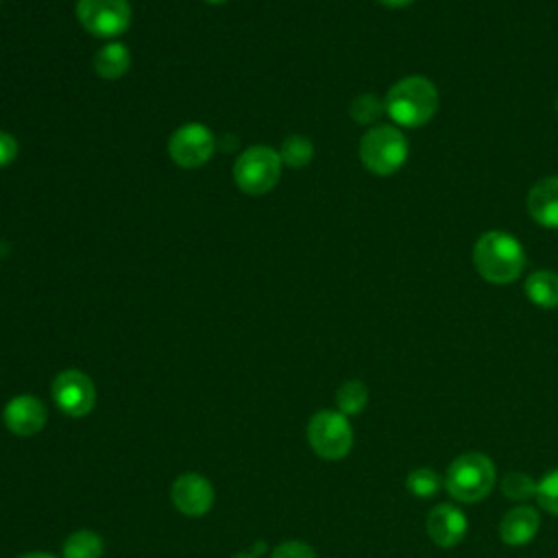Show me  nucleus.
<instances>
[{
    "mask_svg": "<svg viewBox=\"0 0 558 558\" xmlns=\"http://www.w3.org/2000/svg\"><path fill=\"white\" fill-rule=\"evenodd\" d=\"M473 264L488 283H512L521 277L525 253L521 242L506 231H486L473 246Z\"/></svg>",
    "mask_w": 558,
    "mask_h": 558,
    "instance_id": "obj_1",
    "label": "nucleus"
},
{
    "mask_svg": "<svg viewBox=\"0 0 558 558\" xmlns=\"http://www.w3.org/2000/svg\"><path fill=\"white\" fill-rule=\"evenodd\" d=\"M386 113L397 122L399 126L405 129H416L427 124L436 111H438V89L436 85L423 76V74H412L401 81H397L386 98Z\"/></svg>",
    "mask_w": 558,
    "mask_h": 558,
    "instance_id": "obj_2",
    "label": "nucleus"
},
{
    "mask_svg": "<svg viewBox=\"0 0 558 558\" xmlns=\"http://www.w3.org/2000/svg\"><path fill=\"white\" fill-rule=\"evenodd\" d=\"M495 484V464L488 456L480 451H469L458 456L445 477L447 493L462 504L482 501Z\"/></svg>",
    "mask_w": 558,
    "mask_h": 558,
    "instance_id": "obj_3",
    "label": "nucleus"
},
{
    "mask_svg": "<svg viewBox=\"0 0 558 558\" xmlns=\"http://www.w3.org/2000/svg\"><path fill=\"white\" fill-rule=\"evenodd\" d=\"M360 159L375 174H392L408 159V140L397 126H373L360 140Z\"/></svg>",
    "mask_w": 558,
    "mask_h": 558,
    "instance_id": "obj_4",
    "label": "nucleus"
},
{
    "mask_svg": "<svg viewBox=\"0 0 558 558\" xmlns=\"http://www.w3.org/2000/svg\"><path fill=\"white\" fill-rule=\"evenodd\" d=\"M281 157L270 146H251L246 148L233 166L235 185L253 196L270 192L281 177Z\"/></svg>",
    "mask_w": 558,
    "mask_h": 558,
    "instance_id": "obj_5",
    "label": "nucleus"
},
{
    "mask_svg": "<svg viewBox=\"0 0 558 558\" xmlns=\"http://www.w3.org/2000/svg\"><path fill=\"white\" fill-rule=\"evenodd\" d=\"M307 440L325 460H340L351 451L353 429L342 412L323 410L310 418Z\"/></svg>",
    "mask_w": 558,
    "mask_h": 558,
    "instance_id": "obj_6",
    "label": "nucleus"
},
{
    "mask_svg": "<svg viewBox=\"0 0 558 558\" xmlns=\"http://www.w3.org/2000/svg\"><path fill=\"white\" fill-rule=\"evenodd\" d=\"M76 17L83 28L98 37H116L131 24L129 0H78Z\"/></svg>",
    "mask_w": 558,
    "mask_h": 558,
    "instance_id": "obj_7",
    "label": "nucleus"
},
{
    "mask_svg": "<svg viewBox=\"0 0 558 558\" xmlns=\"http://www.w3.org/2000/svg\"><path fill=\"white\" fill-rule=\"evenodd\" d=\"M168 150L172 161L179 168H201L203 163H207L216 150V140L214 133L201 124V122H190L179 126L170 142H168Z\"/></svg>",
    "mask_w": 558,
    "mask_h": 558,
    "instance_id": "obj_8",
    "label": "nucleus"
},
{
    "mask_svg": "<svg viewBox=\"0 0 558 558\" xmlns=\"http://www.w3.org/2000/svg\"><path fill=\"white\" fill-rule=\"evenodd\" d=\"M52 397L68 416H85L96 403V388L81 371H63L52 381Z\"/></svg>",
    "mask_w": 558,
    "mask_h": 558,
    "instance_id": "obj_9",
    "label": "nucleus"
},
{
    "mask_svg": "<svg viewBox=\"0 0 558 558\" xmlns=\"http://www.w3.org/2000/svg\"><path fill=\"white\" fill-rule=\"evenodd\" d=\"M172 501L179 512L187 517H201L214 504V488L203 475L185 473L179 475L172 484Z\"/></svg>",
    "mask_w": 558,
    "mask_h": 558,
    "instance_id": "obj_10",
    "label": "nucleus"
},
{
    "mask_svg": "<svg viewBox=\"0 0 558 558\" xmlns=\"http://www.w3.org/2000/svg\"><path fill=\"white\" fill-rule=\"evenodd\" d=\"M4 425L20 438L35 436L46 425V408L33 395H20L4 408Z\"/></svg>",
    "mask_w": 558,
    "mask_h": 558,
    "instance_id": "obj_11",
    "label": "nucleus"
},
{
    "mask_svg": "<svg viewBox=\"0 0 558 558\" xmlns=\"http://www.w3.org/2000/svg\"><path fill=\"white\" fill-rule=\"evenodd\" d=\"M466 517L451 504H438L427 514V534L438 547H453L466 534Z\"/></svg>",
    "mask_w": 558,
    "mask_h": 558,
    "instance_id": "obj_12",
    "label": "nucleus"
},
{
    "mask_svg": "<svg viewBox=\"0 0 558 558\" xmlns=\"http://www.w3.org/2000/svg\"><path fill=\"white\" fill-rule=\"evenodd\" d=\"M527 211L534 222L558 229V177H545L530 187Z\"/></svg>",
    "mask_w": 558,
    "mask_h": 558,
    "instance_id": "obj_13",
    "label": "nucleus"
},
{
    "mask_svg": "<svg viewBox=\"0 0 558 558\" xmlns=\"http://www.w3.org/2000/svg\"><path fill=\"white\" fill-rule=\"evenodd\" d=\"M541 527L538 510L532 506H514L501 517L499 536L506 545H525L530 543Z\"/></svg>",
    "mask_w": 558,
    "mask_h": 558,
    "instance_id": "obj_14",
    "label": "nucleus"
},
{
    "mask_svg": "<svg viewBox=\"0 0 558 558\" xmlns=\"http://www.w3.org/2000/svg\"><path fill=\"white\" fill-rule=\"evenodd\" d=\"M129 65H131V52L124 44H118V41L105 44L94 57L96 74L107 81H116V78L124 76Z\"/></svg>",
    "mask_w": 558,
    "mask_h": 558,
    "instance_id": "obj_15",
    "label": "nucleus"
},
{
    "mask_svg": "<svg viewBox=\"0 0 558 558\" xmlns=\"http://www.w3.org/2000/svg\"><path fill=\"white\" fill-rule=\"evenodd\" d=\"M525 296L545 310L558 307V272L554 270H536L527 275L523 283Z\"/></svg>",
    "mask_w": 558,
    "mask_h": 558,
    "instance_id": "obj_16",
    "label": "nucleus"
},
{
    "mask_svg": "<svg viewBox=\"0 0 558 558\" xmlns=\"http://www.w3.org/2000/svg\"><path fill=\"white\" fill-rule=\"evenodd\" d=\"M102 541L89 530H78L68 536L63 545V558H100Z\"/></svg>",
    "mask_w": 558,
    "mask_h": 558,
    "instance_id": "obj_17",
    "label": "nucleus"
},
{
    "mask_svg": "<svg viewBox=\"0 0 558 558\" xmlns=\"http://www.w3.org/2000/svg\"><path fill=\"white\" fill-rule=\"evenodd\" d=\"M336 403L344 416L360 414L368 403V388L360 379L344 381L336 392Z\"/></svg>",
    "mask_w": 558,
    "mask_h": 558,
    "instance_id": "obj_18",
    "label": "nucleus"
},
{
    "mask_svg": "<svg viewBox=\"0 0 558 558\" xmlns=\"http://www.w3.org/2000/svg\"><path fill=\"white\" fill-rule=\"evenodd\" d=\"M281 163L290 168H305L314 157V144L303 135H290L279 148Z\"/></svg>",
    "mask_w": 558,
    "mask_h": 558,
    "instance_id": "obj_19",
    "label": "nucleus"
},
{
    "mask_svg": "<svg viewBox=\"0 0 558 558\" xmlns=\"http://www.w3.org/2000/svg\"><path fill=\"white\" fill-rule=\"evenodd\" d=\"M386 113V105L379 96L375 94H360L351 100L349 105V116L357 122V124H373L375 120H379Z\"/></svg>",
    "mask_w": 558,
    "mask_h": 558,
    "instance_id": "obj_20",
    "label": "nucleus"
},
{
    "mask_svg": "<svg viewBox=\"0 0 558 558\" xmlns=\"http://www.w3.org/2000/svg\"><path fill=\"white\" fill-rule=\"evenodd\" d=\"M405 486L414 497L427 499V497H434L440 490V477L434 469L421 466V469L410 471V475L405 480Z\"/></svg>",
    "mask_w": 558,
    "mask_h": 558,
    "instance_id": "obj_21",
    "label": "nucleus"
},
{
    "mask_svg": "<svg viewBox=\"0 0 558 558\" xmlns=\"http://www.w3.org/2000/svg\"><path fill=\"white\" fill-rule=\"evenodd\" d=\"M501 493L514 501H525L536 497V482L525 473L512 471L501 480Z\"/></svg>",
    "mask_w": 558,
    "mask_h": 558,
    "instance_id": "obj_22",
    "label": "nucleus"
},
{
    "mask_svg": "<svg viewBox=\"0 0 558 558\" xmlns=\"http://www.w3.org/2000/svg\"><path fill=\"white\" fill-rule=\"evenodd\" d=\"M536 499L543 510L558 517V469L549 471L541 482H536Z\"/></svg>",
    "mask_w": 558,
    "mask_h": 558,
    "instance_id": "obj_23",
    "label": "nucleus"
},
{
    "mask_svg": "<svg viewBox=\"0 0 558 558\" xmlns=\"http://www.w3.org/2000/svg\"><path fill=\"white\" fill-rule=\"evenodd\" d=\"M272 558H316L314 549L301 541H286L275 547Z\"/></svg>",
    "mask_w": 558,
    "mask_h": 558,
    "instance_id": "obj_24",
    "label": "nucleus"
},
{
    "mask_svg": "<svg viewBox=\"0 0 558 558\" xmlns=\"http://www.w3.org/2000/svg\"><path fill=\"white\" fill-rule=\"evenodd\" d=\"M17 157V142L13 135L0 131V168L9 166Z\"/></svg>",
    "mask_w": 558,
    "mask_h": 558,
    "instance_id": "obj_25",
    "label": "nucleus"
},
{
    "mask_svg": "<svg viewBox=\"0 0 558 558\" xmlns=\"http://www.w3.org/2000/svg\"><path fill=\"white\" fill-rule=\"evenodd\" d=\"M381 7H386V9H405V7H410L414 0H377Z\"/></svg>",
    "mask_w": 558,
    "mask_h": 558,
    "instance_id": "obj_26",
    "label": "nucleus"
},
{
    "mask_svg": "<svg viewBox=\"0 0 558 558\" xmlns=\"http://www.w3.org/2000/svg\"><path fill=\"white\" fill-rule=\"evenodd\" d=\"M20 558H57L52 554H41V551H35V554H26V556H20Z\"/></svg>",
    "mask_w": 558,
    "mask_h": 558,
    "instance_id": "obj_27",
    "label": "nucleus"
},
{
    "mask_svg": "<svg viewBox=\"0 0 558 558\" xmlns=\"http://www.w3.org/2000/svg\"><path fill=\"white\" fill-rule=\"evenodd\" d=\"M266 549V545L264 543H257L255 547H253V556H257V554H262Z\"/></svg>",
    "mask_w": 558,
    "mask_h": 558,
    "instance_id": "obj_28",
    "label": "nucleus"
},
{
    "mask_svg": "<svg viewBox=\"0 0 558 558\" xmlns=\"http://www.w3.org/2000/svg\"><path fill=\"white\" fill-rule=\"evenodd\" d=\"M233 558H255L253 554H238V556H233Z\"/></svg>",
    "mask_w": 558,
    "mask_h": 558,
    "instance_id": "obj_29",
    "label": "nucleus"
},
{
    "mask_svg": "<svg viewBox=\"0 0 558 558\" xmlns=\"http://www.w3.org/2000/svg\"><path fill=\"white\" fill-rule=\"evenodd\" d=\"M207 2H211V4H222V2H227V0H207Z\"/></svg>",
    "mask_w": 558,
    "mask_h": 558,
    "instance_id": "obj_30",
    "label": "nucleus"
},
{
    "mask_svg": "<svg viewBox=\"0 0 558 558\" xmlns=\"http://www.w3.org/2000/svg\"><path fill=\"white\" fill-rule=\"evenodd\" d=\"M556 116H558V98H556Z\"/></svg>",
    "mask_w": 558,
    "mask_h": 558,
    "instance_id": "obj_31",
    "label": "nucleus"
}]
</instances>
